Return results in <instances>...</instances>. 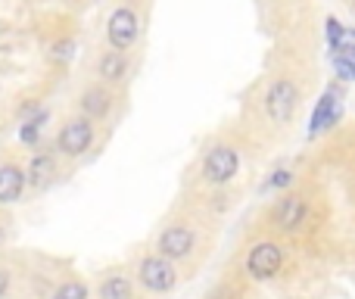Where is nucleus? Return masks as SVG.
I'll return each instance as SVG.
<instances>
[{
    "mask_svg": "<svg viewBox=\"0 0 355 299\" xmlns=\"http://www.w3.org/2000/svg\"><path fill=\"white\" fill-rule=\"evenodd\" d=\"M94 141V128L91 122H85V119H78V122H69L66 128L60 131V150L66 153V156H81L87 147H91Z\"/></svg>",
    "mask_w": 355,
    "mask_h": 299,
    "instance_id": "7",
    "label": "nucleus"
},
{
    "mask_svg": "<svg viewBox=\"0 0 355 299\" xmlns=\"http://www.w3.org/2000/svg\"><path fill=\"white\" fill-rule=\"evenodd\" d=\"M240 171V156L234 147H227V144H218V147H212L206 153V159H202V178L212 184H227L234 181V175Z\"/></svg>",
    "mask_w": 355,
    "mask_h": 299,
    "instance_id": "2",
    "label": "nucleus"
},
{
    "mask_svg": "<svg viewBox=\"0 0 355 299\" xmlns=\"http://www.w3.org/2000/svg\"><path fill=\"white\" fill-rule=\"evenodd\" d=\"M53 299H87V290L81 287L78 281H69V284H62V287L56 290Z\"/></svg>",
    "mask_w": 355,
    "mask_h": 299,
    "instance_id": "16",
    "label": "nucleus"
},
{
    "mask_svg": "<svg viewBox=\"0 0 355 299\" xmlns=\"http://www.w3.org/2000/svg\"><path fill=\"white\" fill-rule=\"evenodd\" d=\"M309 209H306V200L296 194H287L284 200H277V206L271 209V219H275V225L281 228V231H296V228L306 221Z\"/></svg>",
    "mask_w": 355,
    "mask_h": 299,
    "instance_id": "6",
    "label": "nucleus"
},
{
    "mask_svg": "<svg viewBox=\"0 0 355 299\" xmlns=\"http://www.w3.org/2000/svg\"><path fill=\"white\" fill-rule=\"evenodd\" d=\"M141 284L147 290H153V293H166V290H172L175 287V281H178V275H175V268H172V262H168L166 256H150V259H144L141 262Z\"/></svg>",
    "mask_w": 355,
    "mask_h": 299,
    "instance_id": "4",
    "label": "nucleus"
},
{
    "mask_svg": "<svg viewBox=\"0 0 355 299\" xmlns=\"http://www.w3.org/2000/svg\"><path fill=\"white\" fill-rule=\"evenodd\" d=\"M296 103H300V91L290 78H277L265 94V112L271 116V122H290L296 112Z\"/></svg>",
    "mask_w": 355,
    "mask_h": 299,
    "instance_id": "1",
    "label": "nucleus"
},
{
    "mask_svg": "<svg viewBox=\"0 0 355 299\" xmlns=\"http://www.w3.org/2000/svg\"><path fill=\"white\" fill-rule=\"evenodd\" d=\"M22 187H25L22 171L3 165V169H0V203H16L19 196H22Z\"/></svg>",
    "mask_w": 355,
    "mask_h": 299,
    "instance_id": "9",
    "label": "nucleus"
},
{
    "mask_svg": "<svg viewBox=\"0 0 355 299\" xmlns=\"http://www.w3.org/2000/svg\"><path fill=\"white\" fill-rule=\"evenodd\" d=\"M6 284H10V281H6V271H0V296L6 293Z\"/></svg>",
    "mask_w": 355,
    "mask_h": 299,
    "instance_id": "20",
    "label": "nucleus"
},
{
    "mask_svg": "<svg viewBox=\"0 0 355 299\" xmlns=\"http://www.w3.org/2000/svg\"><path fill=\"white\" fill-rule=\"evenodd\" d=\"M334 119H337V94L327 91L324 97H321L318 110H315V119H312V135H318V131H324L327 125H334Z\"/></svg>",
    "mask_w": 355,
    "mask_h": 299,
    "instance_id": "10",
    "label": "nucleus"
},
{
    "mask_svg": "<svg viewBox=\"0 0 355 299\" xmlns=\"http://www.w3.org/2000/svg\"><path fill=\"white\" fill-rule=\"evenodd\" d=\"M106 37H110V44L116 50H125V47H131V44L137 41V16L128 10V6H122V10H116L110 16Z\"/></svg>",
    "mask_w": 355,
    "mask_h": 299,
    "instance_id": "5",
    "label": "nucleus"
},
{
    "mask_svg": "<svg viewBox=\"0 0 355 299\" xmlns=\"http://www.w3.org/2000/svg\"><path fill=\"white\" fill-rule=\"evenodd\" d=\"M81 110H85L87 116H106V110H110V94L100 91V87H91V91L85 94V100H81Z\"/></svg>",
    "mask_w": 355,
    "mask_h": 299,
    "instance_id": "11",
    "label": "nucleus"
},
{
    "mask_svg": "<svg viewBox=\"0 0 355 299\" xmlns=\"http://www.w3.org/2000/svg\"><path fill=\"white\" fill-rule=\"evenodd\" d=\"M334 69L340 72V78L355 81V62L352 60H346V56H337V60H334Z\"/></svg>",
    "mask_w": 355,
    "mask_h": 299,
    "instance_id": "17",
    "label": "nucleus"
},
{
    "mask_svg": "<svg viewBox=\"0 0 355 299\" xmlns=\"http://www.w3.org/2000/svg\"><path fill=\"white\" fill-rule=\"evenodd\" d=\"M334 50H337V56H346V60L355 62V44H340V47H334Z\"/></svg>",
    "mask_w": 355,
    "mask_h": 299,
    "instance_id": "19",
    "label": "nucleus"
},
{
    "mask_svg": "<svg viewBox=\"0 0 355 299\" xmlns=\"http://www.w3.org/2000/svg\"><path fill=\"white\" fill-rule=\"evenodd\" d=\"M125 56H122V50H112V53H106L103 60H100V75L103 78H110V81H119L125 75Z\"/></svg>",
    "mask_w": 355,
    "mask_h": 299,
    "instance_id": "12",
    "label": "nucleus"
},
{
    "mask_svg": "<svg viewBox=\"0 0 355 299\" xmlns=\"http://www.w3.org/2000/svg\"><path fill=\"white\" fill-rule=\"evenodd\" d=\"M271 187H287L290 184V171H275V178H271Z\"/></svg>",
    "mask_w": 355,
    "mask_h": 299,
    "instance_id": "18",
    "label": "nucleus"
},
{
    "mask_svg": "<svg viewBox=\"0 0 355 299\" xmlns=\"http://www.w3.org/2000/svg\"><path fill=\"white\" fill-rule=\"evenodd\" d=\"M193 231L190 228H181V225H175V228H168L166 234L159 237V256H166V259H184L190 250H193Z\"/></svg>",
    "mask_w": 355,
    "mask_h": 299,
    "instance_id": "8",
    "label": "nucleus"
},
{
    "mask_svg": "<svg viewBox=\"0 0 355 299\" xmlns=\"http://www.w3.org/2000/svg\"><path fill=\"white\" fill-rule=\"evenodd\" d=\"M47 122V112H37L35 119H28V122L22 125V131H19V137H22L25 144H35L37 135H41V125Z\"/></svg>",
    "mask_w": 355,
    "mask_h": 299,
    "instance_id": "15",
    "label": "nucleus"
},
{
    "mask_svg": "<svg viewBox=\"0 0 355 299\" xmlns=\"http://www.w3.org/2000/svg\"><path fill=\"white\" fill-rule=\"evenodd\" d=\"M0 240H3V231H0Z\"/></svg>",
    "mask_w": 355,
    "mask_h": 299,
    "instance_id": "21",
    "label": "nucleus"
},
{
    "mask_svg": "<svg viewBox=\"0 0 355 299\" xmlns=\"http://www.w3.org/2000/svg\"><path fill=\"white\" fill-rule=\"evenodd\" d=\"M28 175H31V184H37V187H41V184H47L50 175H53V159H50V156H35Z\"/></svg>",
    "mask_w": 355,
    "mask_h": 299,
    "instance_id": "14",
    "label": "nucleus"
},
{
    "mask_svg": "<svg viewBox=\"0 0 355 299\" xmlns=\"http://www.w3.org/2000/svg\"><path fill=\"white\" fill-rule=\"evenodd\" d=\"M100 299H131V284L125 277H110L100 287Z\"/></svg>",
    "mask_w": 355,
    "mask_h": 299,
    "instance_id": "13",
    "label": "nucleus"
},
{
    "mask_svg": "<svg viewBox=\"0 0 355 299\" xmlns=\"http://www.w3.org/2000/svg\"><path fill=\"white\" fill-rule=\"evenodd\" d=\"M281 265H284V250L277 244H256L250 250V256H246V271L256 281L275 277L281 271Z\"/></svg>",
    "mask_w": 355,
    "mask_h": 299,
    "instance_id": "3",
    "label": "nucleus"
}]
</instances>
